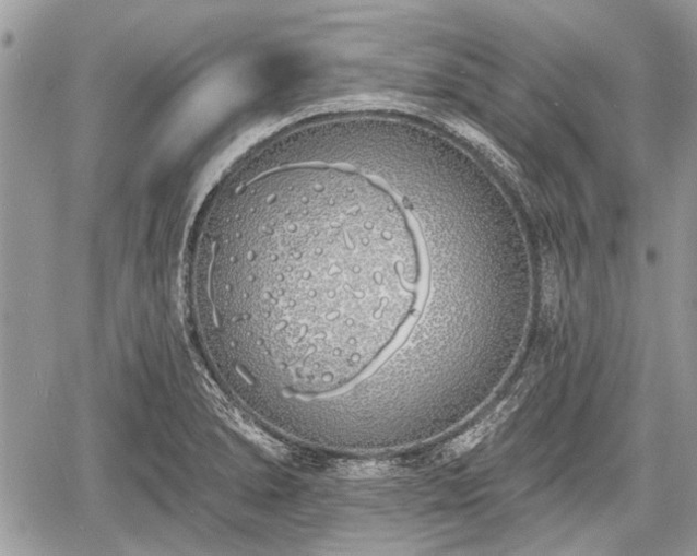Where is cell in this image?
<instances>
[{"mask_svg":"<svg viewBox=\"0 0 697 556\" xmlns=\"http://www.w3.org/2000/svg\"><path fill=\"white\" fill-rule=\"evenodd\" d=\"M200 287L270 392L323 387L370 365L423 280L392 196L355 173L296 167L246 185L221 206Z\"/></svg>","mask_w":697,"mask_h":556,"instance_id":"cell-1","label":"cell"},{"mask_svg":"<svg viewBox=\"0 0 697 556\" xmlns=\"http://www.w3.org/2000/svg\"><path fill=\"white\" fill-rule=\"evenodd\" d=\"M519 402V398H510L485 419L450 440L439 453L440 462H447L473 451L515 412Z\"/></svg>","mask_w":697,"mask_h":556,"instance_id":"cell-2","label":"cell"},{"mask_svg":"<svg viewBox=\"0 0 697 556\" xmlns=\"http://www.w3.org/2000/svg\"><path fill=\"white\" fill-rule=\"evenodd\" d=\"M546 292H545V296L547 298L546 300V307L548 310V315L551 317H553L556 314L557 307H558V298H559V284H558V276H557V272L556 270L551 267L548 270H546Z\"/></svg>","mask_w":697,"mask_h":556,"instance_id":"cell-3","label":"cell"}]
</instances>
